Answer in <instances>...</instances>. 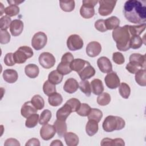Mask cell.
I'll list each match as a JSON object with an SVG mask.
<instances>
[{
	"instance_id": "cell-1",
	"label": "cell",
	"mask_w": 146,
	"mask_h": 146,
	"mask_svg": "<svg viewBox=\"0 0 146 146\" xmlns=\"http://www.w3.org/2000/svg\"><path fill=\"white\" fill-rule=\"evenodd\" d=\"M123 13L126 19L133 23H145L146 6L145 1L128 0L124 6Z\"/></svg>"
},
{
	"instance_id": "cell-2",
	"label": "cell",
	"mask_w": 146,
	"mask_h": 146,
	"mask_svg": "<svg viewBox=\"0 0 146 146\" xmlns=\"http://www.w3.org/2000/svg\"><path fill=\"white\" fill-rule=\"evenodd\" d=\"M112 35L119 50L126 51L130 48L129 42L131 36L129 31L128 25L117 27L113 30Z\"/></svg>"
},
{
	"instance_id": "cell-3",
	"label": "cell",
	"mask_w": 146,
	"mask_h": 146,
	"mask_svg": "<svg viewBox=\"0 0 146 146\" xmlns=\"http://www.w3.org/2000/svg\"><path fill=\"white\" fill-rule=\"evenodd\" d=\"M125 122L124 120L117 116L109 115L107 116L102 124L104 131L107 132H111L115 130H121L124 128Z\"/></svg>"
},
{
	"instance_id": "cell-4",
	"label": "cell",
	"mask_w": 146,
	"mask_h": 146,
	"mask_svg": "<svg viewBox=\"0 0 146 146\" xmlns=\"http://www.w3.org/2000/svg\"><path fill=\"white\" fill-rule=\"evenodd\" d=\"M34 55L32 48L29 46H21L13 54V57L15 63L22 64L26 60Z\"/></svg>"
},
{
	"instance_id": "cell-5",
	"label": "cell",
	"mask_w": 146,
	"mask_h": 146,
	"mask_svg": "<svg viewBox=\"0 0 146 146\" xmlns=\"http://www.w3.org/2000/svg\"><path fill=\"white\" fill-rule=\"evenodd\" d=\"M82 2L83 5L80 9V15L85 19L92 18L95 15L94 7L98 3V1L95 0H83Z\"/></svg>"
},
{
	"instance_id": "cell-6",
	"label": "cell",
	"mask_w": 146,
	"mask_h": 146,
	"mask_svg": "<svg viewBox=\"0 0 146 146\" xmlns=\"http://www.w3.org/2000/svg\"><path fill=\"white\" fill-rule=\"evenodd\" d=\"M47 42L46 34L42 31H39L34 35L31 39V46L35 50H40L46 46Z\"/></svg>"
},
{
	"instance_id": "cell-7",
	"label": "cell",
	"mask_w": 146,
	"mask_h": 146,
	"mask_svg": "<svg viewBox=\"0 0 146 146\" xmlns=\"http://www.w3.org/2000/svg\"><path fill=\"white\" fill-rule=\"evenodd\" d=\"M116 1L104 0L98 1L99 7V13L102 16H107L112 13L116 3Z\"/></svg>"
},
{
	"instance_id": "cell-8",
	"label": "cell",
	"mask_w": 146,
	"mask_h": 146,
	"mask_svg": "<svg viewBox=\"0 0 146 146\" xmlns=\"http://www.w3.org/2000/svg\"><path fill=\"white\" fill-rule=\"evenodd\" d=\"M40 65L46 69L52 67L55 63V58L50 52H43L41 53L38 58Z\"/></svg>"
},
{
	"instance_id": "cell-9",
	"label": "cell",
	"mask_w": 146,
	"mask_h": 146,
	"mask_svg": "<svg viewBox=\"0 0 146 146\" xmlns=\"http://www.w3.org/2000/svg\"><path fill=\"white\" fill-rule=\"evenodd\" d=\"M83 40L79 35L72 34L70 35L67 38V46L71 51L80 50L83 47Z\"/></svg>"
},
{
	"instance_id": "cell-10",
	"label": "cell",
	"mask_w": 146,
	"mask_h": 146,
	"mask_svg": "<svg viewBox=\"0 0 146 146\" xmlns=\"http://www.w3.org/2000/svg\"><path fill=\"white\" fill-rule=\"evenodd\" d=\"M104 82L107 87L110 89H115L120 84V79L115 72L108 73L104 78Z\"/></svg>"
},
{
	"instance_id": "cell-11",
	"label": "cell",
	"mask_w": 146,
	"mask_h": 146,
	"mask_svg": "<svg viewBox=\"0 0 146 146\" xmlns=\"http://www.w3.org/2000/svg\"><path fill=\"white\" fill-rule=\"evenodd\" d=\"M56 133L54 125L46 124L43 125L40 129V136L44 140H49L52 139Z\"/></svg>"
},
{
	"instance_id": "cell-12",
	"label": "cell",
	"mask_w": 146,
	"mask_h": 146,
	"mask_svg": "<svg viewBox=\"0 0 146 146\" xmlns=\"http://www.w3.org/2000/svg\"><path fill=\"white\" fill-rule=\"evenodd\" d=\"M98 66L101 72L108 74L112 71V65L110 59L106 56H101L97 60Z\"/></svg>"
},
{
	"instance_id": "cell-13",
	"label": "cell",
	"mask_w": 146,
	"mask_h": 146,
	"mask_svg": "<svg viewBox=\"0 0 146 146\" xmlns=\"http://www.w3.org/2000/svg\"><path fill=\"white\" fill-rule=\"evenodd\" d=\"M87 55L91 58L98 56L102 51L101 44L96 41L90 42L86 48Z\"/></svg>"
},
{
	"instance_id": "cell-14",
	"label": "cell",
	"mask_w": 146,
	"mask_h": 146,
	"mask_svg": "<svg viewBox=\"0 0 146 146\" xmlns=\"http://www.w3.org/2000/svg\"><path fill=\"white\" fill-rule=\"evenodd\" d=\"M145 55H141L139 53H133L132 54L129 58V62H131L140 68H145Z\"/></svg>"
},
{
	"instance_id": "cell-15",
	"label": "cell",
	"mask_w": 146,
	"mask_h": 146,
	"mask_svg": "<svg viewBox=\"0 0 146 146\" xmlns=\"http://www.w3.org/2000/svg\"><path fill=\"white\" fill-rule=\"evenodd\" d=\"M23 30V23L20 19H14L10 25V31L14 36L19 35Z\"/></svg>"
},
{
	"instance_id": "cell-16",
	"label": "cell",
	"mask_w": 146,
	"mask_h": 146,
	"mask_svg": "<svg viewBox=\"0 0 146 146\" xmlns=\"http://www.w3.org/2000/svg\"><path fill=\"white\" fill-rule=\"evenodd\" d=\"M37 111L38 110L33 105L31 101H28L25 102L22 106L21 113L23 117L27 118L29 116L37 113Z\"/></svg>"
},
{
	"instance_id": "cell-17",
	"label": "cell",
	"mask_w": 146,
	"mask_h": 146,
	"mask_svg": "<svg viewBox=\"0 0 146 146\" xmlns=\"http://www.w3.org/2000/svg\"><path fill=\"white\" fill-rule=\"evenodd\" d=\"M79 88V83L74 78H69L63 86V90L68 94L75 92Z\"/></svg>"
},
{
	"instance_id": "cell-18",
	"label": "cell",
	"mask_w": 146,
	"mask_h": 146,
	"mask_svg": "<svg viewBox=\"0 0 146 146\" xmlns=\"http://www.w3.org/2000/svg\"><path fill=\"white\" fill-rule=\"evenodd\" d=\"M78 74L82 80L89 79L95 75V70L89 63L80 72L78 73Z\"/></svg>"
},
{
	"instance_id": "cell-19",
	"label": "cell",
	"mask_w": 146,
	"mask_h": 146,
	"mask_svg": "<svg viewBox=\"0 0 146 146\" xmlns=\"http://www.w3.org/2000/svg\"><path fill=\"white\" fill-rule=\"evenodd\" d=\"M3 78L6 82L9 83H14L17 80L18 74L15 70L6 69L3 72Z\"/></svg>"
},
{
	"instance_id": "cell-20",
	"label": "cell",
	"mask_w": 146,
	"mask_h": 146,
	"mask_svg": "<svg viewBox=\"0 0 146 146\" xmlns=\"http://www.w3.org/2000/svg\"><path fill=\"white\" fill-rule=\"evenodd\" d=\"M71 112L72 110L70 107L67 103H65L61 108H60L57 111L56 113V119L66 121L67 118Z\"/></svg>"
},
{
	"instance_id": "cell-21",
	"label": "cell",
	"mask_w": 146,
	"mask_h": 146,
	"mask_svg": "<svg viewBox=\"0 0 146 146\" xmlns=\"http://www.w3.org/2000/svg\"><path fill=\"white\" fill-rule=\"evenodd\" d=\"M54 126L58 136L60 137H63L67 129L66 121L56 119L54 123Z\"/></svg>"
},
{
	"instance_id": "cell-22",
	"label": "cell",
	"mask_w": 146,
	"mask_h": 146,
	"mask_svg": "<svg viewBox=\"0 0 146 146\" xmlns=\"http://www.w3.org/2000/svg\"><path fill=\"white\" fill-rule=\"evenodd\" d=\"M88 63V62L82 59H74L70 64V68L72 70V71H74L79 73Z\"/></svg>"
},
{
	"instance_id": "cell-23",
	"label": "cell",
	"mask_w": 146,
	"mask_h": 146,
	"mask_svg": "<svg viewBox=\"0 0 146 146\" xmlns=\"http://www.w3.org/2000/svg\"><path fill=\"white\" fill-rule=\"evenodd\" d=\"M25 72L27 76L34 79L38 76L39 69L37 65L31 63L26 66L25 68Z\"/></svg>"
},
{
	"instance_id": "cell-24",
	"label": "cell",
	"mask_w": 146,
	"mask_h": 146,
	"mask_svg": "<svg viewBox=\"0 0 146 146\" xmlns=\"http://www.w3.org/2000/svg\"><path fill=\"white\" fill-rule=\"evenodd\" d=\"M91 92L96 95H99L104 91V86L102 81L99 79H94L91 82Z\"/></svg>"
},
{
	"instance_id": "cell-25",
	"label": "cell",
	"mask_w": 146,
	"mask_h": 146,
	"mask_svg": "<svg viewBox=\"0 0 146 146\" xmlns=\"http://www.w3.org/2000/svg\"><path fill=\"white\" fill-rule=\"evenodd\" d=\"M65 142L68 146H76L79 144L78 135L72 132H66L64 135Z\"/></svg>"
},
{
	"instance_id": "cell-26",
	"label": "cell",
	"mask_w": 146,
	"mask_h": 146,
	"mask_svg": "<svg viewBox=\"0 0 146 146\" xmlns=\"http://www.w3.org/2000/svg\"><path fill=\"white\" fill-rule=\"evenodd\" d=\"M98 123L93 120H88L86 125L87 134L90 136H92L98 132Z\"/></svg>"
},
{
	"instance_id": "cell-27",
	"label": "cell",
	"mask_w": 146,
	"mask_h": 146,
	"mask_svg": "<svg viewBox=\"0 0 146 146\" xmlns=\"http://www.w3.org/2000/svg\"><path fill=\"white\" fill-rule=\"evenodd\" d=\"M104 21L105 25L107 30H114L115 29L119 27L120 25V19L115 16H112Z\"/></svg>"
},
{
	"instance_id": "cell-28",
	"label": "cell",
	"mask_w": 146,
	"mask_h": 146,
	"mask_svg": "<svg viewBox=\"0 0 146 146\" xmlns=\"http://www.w3.org/2000/svg\"><path fill=\"white\" fill-rule=\"evenodd\" d=\"M135 80L136 83L140 86H146V70L145 68H141L135 74Z\"/></svg>"
},
{
	"instance_id": "cell-29",
	"label": "cell",
	"mask_w": 146,
	"mask_h": 146,
	"mask_svg": "<svg viewBox=\"0 0 146 146\" xmlns=\"http://www.w3.org/2000/svg\"><path fill=\"white\" fill-rule=\"evenodd\" d=\"M48 102L50 106L53 107H57L60 105L63 102V98L59 93L56 92L48 96Z\"/></svg>"
},
{
	"instance_id": "cell-30",
	"label": "cell",
	"mask_w": 146,
	"mask_h": 146,
	"mask_svg": "<svg viewBox=\"0 0 146 146\" xmlns=\"http://www.w3.org/2000/svg\"><path fill=\"white\" fill-rule=\"evenodd\" d=\"M63 75L59 72L57 70H53L50 72L48 75V80L52 84H58L63 80Z\"/></svg>"
},
{
	"instance_id": "cell-31",
	"label": "cell",
	"mask_w": 146,
	"mask_h": 146,
	"mask_svg": "<svg viewBox=\"0 0 146 146\" xmlns=\"http://www.w3.org/2000/svg\"><path fill=\"white\" fill-rule=\"evenodd\" d=\"M145 23L138 25H128V29L131 36H139L145 29Z\"/></svg>"
},
{
	"instance_id": "cell-32",
	"label": "cell",
	"mask_w": 146,
	"mask_h": 146,
	"mask_svg": "<svg viewBox=\"0 0 146 146\" xmlns=\"http://www.w3.org/2000/svg\"><path fill=\"white\" fill-rule=\"evenodd\" d=\"M103 117V113L98 108H91L90 112L87 115L88 120H93L99 123Z\"/></svg>"
},
{
	"instance_id": "cell-33",
	"label": "cell",
	"mask_w": 146,
	"mask_h": 146,
	"mask_svg": "<svg viewBox=\"0 0 146 146\" xmlns=\"http://www.w3.org/2000/svg\"><path fill=\"white\" fill-rule=\"evenodd\" d=\"M70 63L61 61L60 63L58 65L56 70L63 75H66L70 74L72 70L70 68Z\"/></svg>"
},
{
	"instance_id": "cell-34",
	"label": "cell",
	"mask_w": 146,
	"mask_h": 146,
	"mask_svg": "<svg viewBox=\"0 0 146 146\" xmlns=\"http://www.w3.org/2000/svg\"><path fill=\"white\" fill-rule=\"evenodd\" d=\"M33 105L38 110H40L44 106V101L43 98L39 95H35L31 99Z\"/></svg>"
},
{
	"instance_id": "cell-35",
	"label": "cell",
	"mask_w": 146,
	"mask_h": 146,
	"mask_svg": "<svg viewBox=\"0 0 146 146\" xmlns=\"http://www.w3.org/2000/svg\"><path fill=\"white\" fill-rule=\"evenodd\" d=\"M59 4L61 9L65 12H71L75 9L74 1H60Z\"/></svg>"
},
{
	"instance_id": "cell-36",
	"label": "cell",
	"mask_w": 146,
	"mask_h": 146,
	"mask_svg": "<svg viewBox=\"0 0 146 146\" xmlns=\"http://www.w3.org/2000/svg\"><path fill=\"white\" fill-rule=\"evenodd\" d=\"M119 87V92L120 96L124 99H128L131 94V88L129 85L123 82L120 84Z\"/></svg>"
},
{
	"instance_id": "cell-37",
	"label": "cell",
	"mask_w": 146,
	"mask_h": 146,
	"mask_svg": "<svg viewBox=\"0 0 146 146\" xmlns=\"http://www.w3.org/2000/svg\"><path fill=\"white\" fill-rule=\"evenodd\" d=\"M39 115L36 113L29 116L25 121V126L29 128L35 127L39 121Z\"/></svg>"
},
{
	"instance_id": "cell-38",
	"label": "cell",
	"mask_w": 146,
	"mask_h": 146,
	"mask_svg": "<svg viewBox=\"0 0 146 146\" xmlns=\"http://www.w3.org/2000/svg\"><path fill=\"white\" fill-rule=\"evenodd\" d=\"M43 91L46 95L50 96L51 94L56 92L55 85L47 80L45 81L43 85Z\"/></svg>"
},
{
	"instance_id": "cell-39",
	"label": "cell",
	"mask_w": 146,
	"mask_h": 146,
	"mask_svg": "<svg viewBox=\"0 0 146 146\" xmlns=\"http://www.w3.org/2000/svg\"><path fill=\"white\" fill-rule=\"evenodd\" d=\"M111 102V96L107 92H102L97 98V103L102 106L108 105Z\"/></svg>"
},
{
	"instance_id": "cell-40",
	"label": "cell",
	"mask_w": 146,
	"mask_h": 146,
	"mask_svg": "<svg viewBox=\"0 0 146 146\" xmlns=\"http://www.w3.org/2000/svg\"><path fill=\"white\" fill-rule=\"evenodd\" d=\"M52 116L51 112L47 110H44L40 115V117L39 119V123L40 125H44L48 123V122L50 120Z\"/></svg>"
},
{
	"instance_id": "cell-41",
	"label": "cell",
	"mask_w": 146,
	"mask_h": 146,
	"mask_svg": "<svg viewBox=\"0 0 146 146\" xmlns=\"http://www.w3.org/2000/svg\"><path fill=\"white\" fill-rule=\"evenodd\" d=\"M143 41L140 36H131L129 42V47L132 49H138L143 44Z\"/></svg>"
},
{
	"instance_id": "cell-42",
	"label": "cell",
	"mask_w": 146,
	"mask_h": 146,
	"mask_svg": "<svg viewBox=\"0 0 146 146\" xmlns=\"http://www.w3.org/2000/svg\"><path fill=\"white\" fill-rule=\"evenodd\" d=\"M79 88L82 92H83L87 96H90L91 93V85L90 82L87 80H81L79 84Z\"/></svg>"
},
{
	"instance_id": "cell-43",
	"label": "cell",
	"mask_w": 146,
	"mask_h": 146,
	"mask_svg": "<svg viewBox=\"0 0 146 146\" xmlns=\"http://www.w3.org/2000/svg\"><path fill=\"white\" fill-rule=\"evenodd\" d=\"M19 7L17 5H10L5 9V13L6 15L11 17L18 15L19 13Z\"/></svg>"
},
{
	"instance_id": "cell-44",
	"label": "cell",
	"mask_w": 146,
	"mask_h": 146,
	"mask_svg": "<svg viewBox=\"0 0 146 146\" xmlns=\"http://www.w3.org/2000/svg\"><path fill=\"white\" fill-rule=\"evenodd\" d=\"M66 103H67L70 107L72 112H76L81 104L80 100L75 98L70 99L66 102Z\"/></svg>"
},
{
	"instance_id": "cell-45",
	"label": "cell",
	"mask_w": 146,
	"mask_h": 146,
	"mask_svg": "<svg viewBox=\"0 0 146 146\" xmlns=\"http://www.w3.org/2000/svg\"><path fill=\"white\" fill-rule=\"evenodd\" d=\"M91 109V108L88 104L82 103L77 110L76 113L81 116H87L90 112Z\"/></svg>"
},
{
	"instance_id": "cell-46",
	"label": "cell",
	"mask_w": 146,
	"mask_h": 146,
	"mask_svg": "<svg viewBox=\"0 0 146 146\" xmlns=\"http://www.w3.org/2000/svg\"><path fill=\"white\" fill-rule=\"evenodd\" d=\"M11 19L10 17L5 15L1 17L0 19L1 30H6L10 27L11 23Z\"/></svg>"
},
{
	"instance_id": "cell-47",
	"label": "cell",
	"mask_w": 146,
	"mask_h": 146,
	"mask_svg": "<svg viewBox=\"0 0 146 146\" xmlns=\"http://www.w3.org/2000/svg\"><path fill=\"white\" fill-rule=\"evenodd\" d=\"M10 35L6 30L0 31V42L1 44H7L10 40Z\"/></svg>"
},
{
	"instance_id": "cell-48",
	"label": "cell",
	"mask_w": 146,
	"mask_h": 146,
	"mask_svg": "<svg viewBox=\"0 0 146 146\" xmlns=\"http://www.w3.org/2000/svg\"><path fill=\"white\" fill-rule=\"evenodd\" d=\"M112 60L117 64H122L125 62L124 56L120 52H115L113 53Z\"/></svg>"
},
{
	"instance_id": "cell-49",
	"label": "cell",
	"mask_w": 146,
	"mask_h": 146,
	"mask_svg": "<svg viewBox=\"0 0 146 146\" xmlns=\"http://www.w3.org/2000/svg\"><path fill=\"white\" fill-rule=\"evenodd\" d=\"M95 29L102 32V33H104V32H106V31H107V29L106 27V25H105V21L104 19H98L95 22Z\"/></svg>"
},
{
	"instance_id": "cell-50",
	"label": "cell",
	"mask_w": 146,
	"mask_h": 146,
	"mask_svg": "<svg viewBox=\"0 0 146 146\" xmlns=\"http://www.w3.org/2000/svg\"><path fill=\"white\" fill-rule=\"evenodd\" d=\"M4 63L7 66H13L15 64V62L13 57V53L9 52L6 54L4 57Z\"/></svg>"
},
{
	"instance_id": "cell-51",
	"label": "cell",
	"mask_w": 146,
	"mask_h": 146,
	"mask_svg": "<svg viewBox=\"0 0 146 146\" xmlns=\"http://www.w3.org/2000/svg\"><path fill=\"white\" fill-rule=\"evenodd\" d=\"M125 68L128 72H129L130 73H131L132 74H135L139 70L141 69L137 65H136V64H133L131 62H129L126 65Z\"/></svg>"
},
{
	"instance_id": "cell-52",
	"label": "cell",
	"mask_w": 146,
	"mask_h": 146,
	"mask_svg": "<svg viewBox=\"0 0 146 146\" xmlns=\"http://www.w3.org/2000/svg\"><path fill=\"white\" fill-rule=\"evenodd\" d=\"M4 145L7 146V145H15V146H20L21 144L18 140H17L16 139L14 138H9L7 139Z\"/></svg>"
},
{
	"instance_id": "cell-53",
	"label": "cell",
	"mask_w": 146,
	"mask_h": 146,
	"mask_svg": "<svg viewBox=\"0 0 146 146\" xmlns=\"http://www.w3.org/2000/svg\"><path fill=\"white\" fill-rule=\"evenodd\" d=\"M40 145L39 140L36 138H31L29 139L27 143H26V146H31V145H38L39 146Z\"/></svg>"
},
{
	"instance_id": "cell-54",
	"label": "cell",
	"mask_w": 146,
	"mask_h": 146,
	"mask_svg": "<svg viewBox=\"0 0 146 146\" xmlns=\"http://www.w3.org/2000/svg\"><path fill=\"white\" fill-rule=\"evenodd\" d=\"M112 144H113V139L111 138H108V137L103 139L100 143V145L102 146H106V145L112 146Z\"/></svg>"
},
{
	"instance_id": "cell-55",
	"label": "cell",
	"mask_w": 146,
	"mask_h": 146,
	"mask_svg": "<svg viewBox=\"0 0 146 146\" xmlns=\"http://www.w3.org/2000/svg\"><path fill=\"white\" fill-rule=\"evenodd\" d=\"M113 145H125V143L123 139L121 138H116L115 139H113V144L112 146Z\"/></svg>"
},
{
	"instance_id": "cell-56",
	"label": "cell",
	"mask_w": 146,
	"mask_h": 146,
	"mask_svg": "<svg viewBox=\"0 0 146 146\" xmlns=\"http://www.w3.org/2000/svg\"><path fill=\"white\" fill-rule=\"evenodd\" d=\"M50 145H56V146L61 145V146H62L63 143L59 140H54L51 142V143L50 144Z\"/></svg>"
},
{
	"instance_id": "cell-57",
	"label": "cell",
	"mask_w": 146,
	"mask_h": 146,
	"mask_svg": "<svg viewBox=\"0 0 146 146\" xmlns=\"http://www.w3.org/2000/svg\"><path fill=\"white\" fill-rule=\"evenodd\" d=\"M24 1H7V2L10 4V5H17L18 6V5L23 3Z\"/></svg>"
},
{
	"instance_id": "cell-58",
	"label": "cell",
	"mask_w": 146,
	"mask_h": 146,
	"mask_svg": "<svg viewBox=\"0 0 146 146\" xmlns=\"http://www.w3.org/2000/svg\"><path fill=\"white\" fill-rule=\"evenodd\" d=\"M0 4H1V14H0V15L2 16V14H3V11H4V12H5V9L3 8V5L2 3H0Z\"/></svg>"
}]
</instances>
